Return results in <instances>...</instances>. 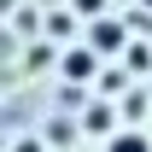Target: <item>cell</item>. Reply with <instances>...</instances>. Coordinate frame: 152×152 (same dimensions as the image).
Segmentation results:
<instances>
[{"mask_svg": "<svg viewBox=\"0 0 152 152\" xmlns=\"http://www.w3.org/2000/svg\"><path fill=\"white\" fill-rule=\"evenodd\" d=\"M146 6H152V0H146Z\"/></svg>", "mask_w": 152, "mask_h": 152, "instance_id": "12", "label": "cell"}, {"mask_svg": "<svg viewBox=\"0 0 152 152\" xmlns=\"http://www.w3.org/2000/svg\"><path fill=\"white\" fill-rule=\"evenodd\" d=\"M41 134H47L53 146H70V140H76V134H82V129H70L64 117H53V123H47V129H41Z\"/></svg>", "mask_w": 152, "mask_h": 152, "instance_id": "7", "label": "cell"}, {"mask_svg": "<svg viewBox=\"0 0 152 152\" xmlns=\"http://www.w3.org/2000/svg\"><path fill=\"white\" fill-rule=\"evenodd\" d=\"M123 64L134 70V82H146V76H152V47H146V41H129V47H123Z\"/></svg>", "mask_w": 152, "mask_h": 152, "instance_id": "4", "label": "cell"}, {"mask_svg": "<svg viewBox=\"0 0 152 152\" xmlns=\"http://www.w3.org/2000/svg\"><path fill=\"white\" fill-rule=\"evenodd\" d=\"M76 123H82L88 140H94V134H99V140H111V134H117V105H111V99H88Z\"/></svg>", "mask_w": 152, "mask_h": 152, "instance_id": "3", "label": "cell"}, {"mask_svg": "<svg viewBox=\"0 0 152 152\" xmlns=\"http://www.w3.org/2000/svg\"><path fill=\"white\" fill-rule=\"evenodd\" d=\"M76 12H82V18H99V12H105V0H70Z\"/></svg>", "mask_w": 152, "mask_h": 152, "instance_id": "11", "label": "cell"}, {"mask_svg": "<svg viewBox=\"0 0 152 152\" xmlns=\"http://www.w3.org/2000/svg\"><path fill=\"white\" fill-rule=\"evenodd\" d=\"M146 105H152V99H146V88H129V99H123V117L134 123V117H146Z\"/></svg>", "mask_w": 152, "mask_h": 152, "instance_id": "9", "label": "cell"}, {"mask_svg": "<svg viewBox=\"0 0 152 152\" xmlns=\"http://www.w3.org/2000/svg\"><path fill=\"white\" fill-rule=\"evenodd\" d=\"M123 82H129V76L117 70V64H105V70H99V88H105V94H117V88H123Z\"/></svg>", "mask_w": 152, "mask_h": 152, "instance_id": "10", "label": "cell"}, {"mask_svg": "<svg viewBox=\"0 0 152 152\" xmlns=\"http://www.w3.org/2000/svg\"><path fill=\"white\" fill-rule=\"evenodd\" d=\"M105 152H152V140H146V129H117L105 140Z\"/></svg>", "mask_w": 152, "mask_h": 152, "instance_id": "6", "label": "cell"}, {"mask_svg": "<svg viewBox=\"0 0 152 152\" xmlns=\"http://www.w3.org/2000/svg\"><path fill=\"white\" fill-rule=\"evenodd\" d=\"M88 47H99L105 58H123V47H129V23L123 18H111V12H99V18H88Z\"/></svg>", "mask_w": 152, "mask_h": 152, "instance_id": "1", "label": "cell"}, {"mask_svg": "<svg viewBox=\"0 0 152 152\" xmlns=\"http://www.w3.org/2000/svg\"><path fill=\"white\" fill-rule=\"evenodd\" d=\"M12 152H53L47 134H12Z\"/></svg>", "mask_w": 152, "mask_h": 152, "instance_id": "8", "label": "cell"}, {"mask_svg": "<svg viewBox=\"0 0 152 152\" xmlns=\"http://www.w3.org/2000/svg\"><path fill=\"white\" fill-rule=\"evenodd\" d=\"M76 18H82L76 6H70V12H53V18H41V35H53V41H70V35H76Z\"/></svg>", "mask_w": 152, "mask_h": 152, "instance_id": "5", "label": "cell"}, {"mask_svg": "<svg viewBox=\"0 0 152 152\" xmlns=\"http://www.w3.org/2000/svg\"><path fill=\"white\" fill-rule=\"evenodd\" d=\"M99 58H105V53L82 41V47H70V53H58V76H64V82H76V88H88V82H94V76L105 70Z\"/></svg>", "mask_w": 152, "mask_h": 152, "instance_id": "2", "label": "cell"}]
</instances>
